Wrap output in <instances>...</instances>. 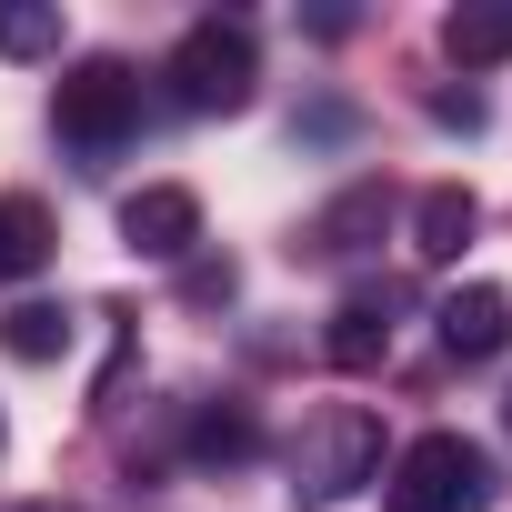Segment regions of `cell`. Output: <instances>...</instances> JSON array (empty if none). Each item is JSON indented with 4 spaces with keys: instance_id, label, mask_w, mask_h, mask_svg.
Masks as SVG:
<instances>
[{
    "instance_id": "9c48e42d",
    "label": "cell",
    "mask_w": 512,
    "mask_h": 512,
    "mask_svg": "<svg viewBox=\"0 0 512 512\" xmlns=\"http://www.w3.org/2000/svg\"><path fill=\"white\" fill-rule=\"evenodd\" d=\"M382 352H392V292H352L332 312V332H322V362L332 372H372Z\"/></svg>"
},
{
    "instance_id": "3957f363",
    "label": "cell",
    "mask_w": 512,
    "mask_h": 512,
    "mask_svg": "<svg viewBox=\"0 0 512 512\" xmlns=\"http://www.w3.org/2000/svg\"><path fill=\"white\" fill-rule=\"evenodd\" d=\"M392 512H492V452L462 432H422L392 452Z\"/></svg>"
},
{
    "instance_id": "5bb4252c",
    "label": "cell",
    "mask_w": 512,
    "mask_h": 512,
    "mask_svg": "<svg viewBox=\"0 0 512 512\" xmlns=\"http://www.w3.org/2000/svg\"><path fill=\"white\" fill-rule=\"evenodd\" d=\"M251 452H262V422H251L241 402H211L191 422V462H251Z\"/></svg>"
},
{
    "instance_id": "e0dca14e",
    "label": "cell",
    "mask_w": 512,
    "mask_h": 512,
    "mask_svg": "<svg viewBox=\"0 0 512 512\" xmlns=\"http://www.w3.org/2000/svg\"><path fill=\"white\" fill-rule=\"evenodd\" d=\"M21 512H71V502H21Z\"/></svg>"
},
{
    "instance_id": "277c9868",
    "label": "cell",
    "mask_w": 512,
    "mask_h": 512,
    "mask_svg": "<svg viewBox=\"0 0 512 512\" xmlns=\"http://www.w3.org/2000/svg\"><path fill=\"white\" fill-rule=\"evenodd\" d=\"M372 472H382V422L362 402H332L322 422H302V442H292V492L302 502H342Z\"/></svg>"
},
{
    "instance_id": "52a82bcc",
    "label": "cell",
    "mask_w": 512,
    "mask_h": 512,
    "mask_svg": "<svg viewBox=\"0 0 512 512\" xmlns=\"http://www.w3.org/2000/svg\"><path fill=\"white\" fill-rule=\"evenodd\" d=\"M442 352L452 362H492L502 342H512V292L502 282H462V292H442Z\"/></svg>"
},
{
    "instance_id": "4fadbf2b",
    "label": "cell",
    "mask_w": 512,
    "mask_h": 512,
    "mask_svg": "<svg viewBox=\"0 0 512 512\" xmlns=\"http://www.w3.org/2000/svg\"><path fill=\"white\" fill-rule=\"evenodd\" d=\"M61 51V0H0V61H51Z\"/></svg>"
},
{
    "instance_id": "30bf717a",
    "label": "cell",
    "mask_w": 512,
    "mask_h": 512,
    "mask_svg": "<svg viewBox=\"0 0 512 512\" xmlns=\"http://www.w3.org/2000/svg\"><path fill=\"white\" fill-rule=\"evenodd\" d=\"M61 251V221H51V201H31V191H0V282H31L41 262Z\"/></svg>"
},
{
    "instance_id": "8fae6325",
    "label": "cell",
    "mask_w": 512,
    "mask_h": 512,
    "mask_svg": "<svg viewBox=\"0 0 512 512\" xmlns=\"http://www.w3.org/2000/svg\"><path fill=\"white\" fill-rule=\"evenodd\" d=\"M442 51H452L462 71L512 61V0H462V11H442Z\"/></svg>"
},
{
    "instance_id": "9a60e30c",
    "label": "cell",
    "mask_w": 512,
    "mask_h": 512,
    "mask_svg": "<svg viewBox=\"0 0 512 512\" xmlns=\"http://www.w3.org/2000/svg\"><path fill=\"white\" fill-rule=\"evenodd\" d=\"M231 292H241V272H231V262H181V302H201V312H221Z\"/></svg>"
},
{
    "instance_id": "7c38bea8",
    "label": "cell",
    "mask_w": 512,
    "mask_h": 512,
    "mask_svg": "<svg viewBox=\"0 0 512 512\" xmlns=\"http://www.w3.org/2000/svg\"><path fill=\"white\" fill-rule=\"evenodd\" d=\"M0 352L11 362H61L71 352V312L61 302H11L0 312Z\"/></svg>"
},
{
    "instance_id": "5b68a950",
    "label": "cell",
    "mask_w": 512,
    "mask_h": 512,
    "mask_svg": "<svg viewBox=\"0 0 512 512\" xmlns=\"http://www.w3.org/2000/svg\"><path fill=\"white\" fill-rule=\"evenodd\" d=\"M382 221H392V181H352V191H332V201L292 231V262H342V251L382 241Z\"/></svg>"
},
{
    "instance_id": "ba28073f",
    "label": "cell",
    "mask_w": 512,
    "mask_h": 512,
    "mask_svg": "<svg viewBox=\"0 0 512 512\" xmlns=\"http://www.w3.org/2000/svg\"><path fill=\"white\" fill-rule=\"evenodd\" d=\"M472 231H482V201H472L462 181H432V191L412 201V251H422L432 272H442V262H462Z\"/></svg>"
},
{
    "instance_id": "d6986e66",
    "label": "cell",
    "mask_w": 512,
    "mask_h": 512,
    "mask_svg": "<svg viewBox=\"0 0 512 512\" xmlns=\"http://www.w3.org/2000/svg\"><path fill=\"white\" fill-rule=\"evenodd\" d=\"M0 442H11V422H0Z\"/></svg>"
},
{
    "instance_id": "8992f818",
    "label": "cell",
    "mask_w": 512,
    "mask_h": 512,
    "mask_svg": "<svg viewBox=\"0 0 512 512\" xmlns=\"http://www.w3.org/2000/svg\"><path fill=\"white\" fill-rule=\"evenodd\" d=\"M121 241L141 251V262H191L201 251V201L181 181H151V191L121 201Z\"/></svg>"
},
{
    "instance_id": "6da1fadb",
    "label": "cell",
    "mask_w": 512,
    "mask_h": 512,
    "mask_svg": "<svg viewBox=\"0 0 512 512\" xmlns=\"http://www.w3.org/2000/svg\"><path fill=\"white\" fill-rule=\"evenodd\" d=\"M51 131L71 141V151H121L131 131H141V71L131 61H111V51H91V61H71L61 71V91H51Z\"/></svg>"
},
{
    "instance_id": "7a4b0ae2",
    "label": "cell",
    "mask_w": 512,
    "mask_h": 512,
    "mask_svg": "<svg viewBox=\"0 0 512 512\" xmlns=\"http://www.w3.org/2000/svg\"><path fill=\"white\" fill-rule=\"evenodd\" d=\"M171 101L181 111H251V81H262V51H251V21H191L171 41Z\"/></svg>"
},
{
    "instance_id": "ac0fdd59",
    "label": "cell",
    "mask_w": 512,
    "mask_h": 512,
    "mask_svg": "<svg viewBox=\"0 0 512 512\" xmlns=\"http://www.w3.org/2000/svg\"><path fill=\"white\" fill-rule=\"evenodd\" d=\"M502 432H512V392H502Z\"/></svg>"
},
{
    "instance_id": "2e32d148",
    "label": "cell",
    "mask_w": 512,
    "mask_h": 512,
    "mask_svg": "<svg viewBox=\"0 0 512 512\" xmlns=\"http://www.w3.org/2000/svg\"><path fill=\"white\" fill-rule=\"evenodd\" d=\"M432 121H452V131H482V91H432Z\"/></svg>"
}]
</instances>
